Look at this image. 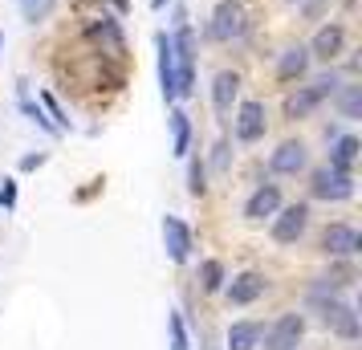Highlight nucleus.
<instances>
[{
	"label": "nucleus",
	"mask_w": 362,
	"mask_h": 350,
	"mask_svg": "<svg viewBox=\"0 0 362 350\" xmlns=\"http://www.w3.org/2000/svg\"><path fill=\"white\" fill-rule=\"evenodd\" d=\"M322 249L334 252V257H354L362 249V236L350 228V224H329L326 236H322Z\"/></svg>",
	"instance_id": "obj_6"
},
{
	"label": "nucleus",
	"mask_w": 362,
	"mask_h": 350,
	"mask_svg": "<svg viewBox=\"0 0 362 350\" xmlns=\"http://www.w3.org/2000/svg\"><path fill=\"white\" fill-rule=\"evenodd\" d=\"M354 159H358V139H354V134H342V139L334 143L329 167H334V171H346V175H350V167H354Z\"/></svg>",
	"instance_id": "obj_17"
},
{
	"label": "nucleus",
	"mask_w": 362,
	"mask_h": 350,
	"mask_svg": "<svg viewBox=\"0 0 362 350\" xmlns=\"http://www.w3.org/2000/svg\"><path fill=\"white\" fill-rule=\"evenodd\" d=\"M248 29L245 21V4L240 0H220L212 13V25H208V33L216 37V41H232V37H240Z\"/></svg>",
	"instance_id": "obj_2"
},
{
	"label": "nucleus",
	"mask_w": 362,
	"mask_h": 350,
	"mask_svg": "<svg viewBox=\"0 0 362 350\" xmlns=\"http://www.w3.org/2000/svg\"><path fill=\"white\" fill-rule=\"evenodd\" d=\"M342 45H346V29H342V25H326L322 33L313 37L310 53H313V57H322V62H334V57L342 53Z\"/></svg>",
	"instance_id": "obj_12"
},
{
	"label": "nucleus",
	"mask_w": 362,
	"mask_h": 350,
	"mask_svg": "<svg viewBox=\"0 0 362 350\" xmlns=\"http://www.w3.org/2000/svg\"><path fill=\"white\" fill-rule=\"evenodd\" d=\"M163 245H167V257L171 261H187L192 252V233L180 216H163Z\"/></svg>",
	"instance_id": "obj_7"
},
{
	"label": "nucleus",
	"mask_w": 362,
	"mask_h": 350,
	"mask_svg": "<svg viewBox=\"0 0 362 350\" xmlns=\"http://www.w3.org/2000/svg\"><path fill=\"white\" fill-rule=\"evenodd\" d=\"M13 200H17V192H13V184H8L4 192H0V204H4V208H13Z\"/></svg>",
	"instance_id": "obj_29"
},
{
	"label": "nucleus",
	"mask_w": 362,
	"mask_h": 350,
	"mask_svg": "<svg viewBox=\"0 0 362 350\" xmlns=\"http://www.w3.org/2000/svg\"><path fill=\"white\" fill-rule=\"evenodd\" d=\"M224 285V269L220 261H204V289H220Z\"/></svg>",
	"instance_id": "obj_21"
},
{
	"label": "nucleus",
	"mask_w": 362,
	"mask_h": 350,
	"mask_svg": "<svg viewBox=\"0 0 362 350\" xmlns=\"http://www.w3.org/2000/svg\"><path fill=\"white\" fill-rule=\"evenodd\" d=\"M313 196L317 200H350L354 196V180L346 175V171H334V167H322V171H313Z\"/></svg>",
	"instance_id": "obj_3"
},
{
	"label": "nucleus",
	"mask_w": 362,
	"mask_h": 350,
	"mask_svg": "<svg viewBox=\"0 0 362 350\" xmlns=\"http://www.w3.org/2000/svg\"><path fill=\"white\" fill-rule=\"evenodd\" d=\"M171 350H187V330H183L180 314L171 317Z\"/></svg>",
	"instance_id": "obj_23"
},
{
	"label": "nucleus",
	"mask_w": 362,
	"mask_h": 350,
	"mask_svg": "<svg viewBox=\"0 0 362 350\" xmlns=\"http://www.w3.org/2000/svg\"><path fill=\"white\" fill-rule=\"evenodd\" d=\"M171 134H175V155H187L192 147V122L183 110H171Z\"/></svg>",
	"instance_id": "obj_20"
},
{
	"label": "nucleus",
	"mask_w": 362,
	"mask_h": 350,
	"mask_svg": "<svg viewBox=\"0 0 362 350\" xmlns=\"http://www.w3.org/2000/svg\"><path fill=\"white\" fill-rule=\"evenodd\" d=\"M305 224H310V208L305 204H293V208H285L273 220V240L277 245H297V236L305 233Z\"/></svg>",
	"instance_id": "obj_5"
},
{
	"label": "nucleus",
	"mask_w": 362,
	"mask_h": 350,
	"mask_svg": "<svg viewBox=\"0 0 362 350\" xmlns=\"http://www.w3.org/2000/svg\"><path fill=\"white\" fill-rule=\"evenodd\" d=\"M358 106H362V94H358V86H350L342 94V110L346 115H358Z\"/></svg>",
	"instance_id": "obj_25"
},
{
	"label": "nucleus",
	"mask_w": 362,
	"mask_h": 350,
	"mask_svg": "<svg viewBox=\"0 0 362 350\" xmlns=\"http://www.w3.org/2000/svg\"><path fill=\"white\" fill-rule=\"evenodd\" d=\"M264 134V106L261 102H245L240 115H236V139L240 143H257Z\"/></svg>",
	"instance_id": "obj_9"
},
{
	"label": "nucleus",
	"mask_w": 362,
	"mask_h": 350,
	"mask_svg": "<svg viewBox=\"0 0 362 350\" xmlns=\"http://www.w3.org/2000/svg\"><path fill=\"white\" fill-rule=\"evenodd\" d=\"M322 322L334 326L342 338H358V317H354V310L346 301H322Z\"/></svg>",
	"instance_id": "obj_8"
},
{
	"label": "nucleus",
	"mask_w": 362,
	"mask_h": 350,
	"mask_svg": "<svg viewBox=\"0 0 362 350\" xmlns=\"http://www.w3.org/2000/svg\"><path fill=\"white\" fill-rule=\"evenodd\" d=\"M171 53H175V94L187 98L196 90V33L180 25V33L171 41Z\"/></svg>",
	"instance_id": "obj_1"
},
{
	"label": "nucleus",
	"mask_w": 362,
	"mask_h": 350,
	"mask_svg": "<svg viewBox=\"0 0 362 350\" xmlns=\"http://www.w3.org/2000/svg\"><path fill=\"white\" fill-rule=\"evenodd\" d=\"M236 94H240V78H236L232 69L216 74V82H212V102H216V110H220V115H228V110H232Z\"/></svg>",
	"instance_id": "obj_15"
},
{
	"label": "nucleus",
	"mask_w": 362,
	"mask_h": 350,
	"mask_svg": "<svg viewBox=\"0 0 362 350\" xmlns=\"http://www.w3.org/2000/svg\"><path fill=\"white\" fill-rule=\"evenodd\" d=\"M269 167L281 171V175H297V171L305 167V143H281V147L273 151Z\"/></svg>",
	"instance_id": "obj_13"
},
{
	"label": "nucleus",
	"mask_w": 362,
	"mask_h": 350,
	"mask_svg": "<svg viewBox=\"0 0 362 350\" xmlns=\"http://www.w3.org/2000/svg\"><path fill=\"white\" fill-rule=\"evenodd\" d=\"M301 334H305L301 314H281L277 322H273V330L261 334V338H264V350H297Z\"/></svg>",
	"instance_id": "obj_4"
},
{
	"label": "nucleus",
	"mask_w": 362,
	"mask_h": 350,
	"mask_svg": "<svg viewBox=\"0 0 362 350\" xmlns=\"http://www.w3.org/2000/svg\"><path fill=\"white\" fill-rule=\"evenodd\" d=\"M41 163H45V155H25V159H21L25 171H33V167H41Z\"/></svg>",
	"instance_id": "obj_27"
},
{
	"label": "nucleus",
	"mask_w": 362,
	"mask_h": 350,
	"mask_svg": "<svg viewBox=\"0 0 362 350\" xmlns=\"http://www.w3.org/2000/svg\"><path fill=\"white\" fill-rule=\"evenodd\" d=\"M155 45H159V86H163V98L175 102V53H171V37L159 33L155 37Z\"/></svg>",
	"instance_id": "obj_10"
},
{
	"label": "nucleus",
	"mask_w": 362,
	"mask_h": 350,
	"mask_svg": "<svg viewBox=\"0 0 362 350\" xmlns=\"http://www.w3.org/2000/svg\"><path fill=\"white\" fill-rule=\"evenodd\" d=\"M151 4H155V8H163V4H167V0H151Z\"/></svg>",
	"instance_id": "obj_30"
},
{
	"label": "nucleus",
	"mask_w": 362,
	"mask_h": 350,
	"mask_svg": "<svg viewBox=\"0 0 362 350\" xmlns=\"http://www.w3.org/2000/svg\"><path fill=\"white\" fill-rule=\"evenodd\" d=\"M21 8H25V17L29 21H41L53 8V0H21Z\"/></svg>",
	"instance_id": "obj_22"
},
{
	"label": "nucleus",
	"mask_w": 362,
	"mask_h": 350,
	"mask_svg": "<svg viewBox=\"0 0 362 350\" xmlns=\"http://www.w3.org/2000/svg\"><path fill=\"white\" fill-rule=\"evenodd\" d=\"M192 196H204V167L192 163Z\"/></svg>",
	"instance_id": "obj_26"
},
{
	"label": "nucleus",
	"mask_w": 362,
	"mask_h": 350,
	"mask_svg": "<svg viewBox=\"0 0 362 350\" xmlns=\"http://www.w3.org/2000/svg\"><path fill=\"white\" fill-rule=\"evenodd\" d=\"M305 66H310V49L293 45V49H285V57H281V78H301Z\"/></svg>",
	"instance_id": "obj_19"
},
{
	"label": "nucleus",
	"mask_w": 362,
	"mask_h": 350,
	"mask_svg": "<svg viewBox=\"0 0 362 350\" xmlns=\"http://www.w3.org/2000/svg\"><path fill=\"white\" fill-rule=\"evenodd\" d=\"M281 208V192L273 184H264V187H257L252 196H248V204H245V216L248 220H264V216H273Z\"/></svg>",
	"instance_id": "obj_11"
},
{
	"label": "nucleus",
	"mask_w": 362,
	"mask_h": 350,
	"mask_svg": "<svg viewBox=\"0 0 362 350\" xmlns=\"http://www.w3.org/2000/svg\"><path fill=\"white\" fill-rule=\"evenodd\" d=\"M216 167H220V171H224V167H228V147H224V143H220V147H216Z\"/></svg>",
	"instance_id": "obj_28"
},
{
	"label": "nucleus",
	"mask_w": 362,
	"mask_h": 350,
	"mask_svg": "<svg viewBox=\"0 0 362 350\" xmlns=\"http://www.w3.org/2000/svg\"><path fill=\"white\" fill-rule=\"evenodd\" d=\"M310 90L317 94V98H326V94H334V90H338V78H334V74H322V78H317Z\"/></svg>",
	"instance_id": "obj_24"
},
{
	"label": "nucleus",
	"mask_w": 362,
	"mask_h": 350,
	"mask_svg": "<svg viewBox=\"0 0 362 350\" xmlns=\"http://www.w3.org/2000/svg\"><path fill=\"white\" fill-rule=\"evenodd\" d=\"M317 102H322V98L313 94L310 86H305V90H297V94H289V98H285V115H289V118H305Z\"/></svg>",
	"instance_id": "obj_18"
},
{
	"label": "nucleus",
	"mask_w": 362,
	"mask_h": 350,
	"mask_svg": "<svg viewBox=\"0 0 362 350\" xmlns=\"http://www.w3.org/2000/svg\"><path fill=\"white\" fill-rule=\"evenodd\" d=\"M261 293H264V277L261 273H240V277L228 285V301L232 305H252Z\"/></svg>",
	"instance_id": "obj_14"
},
{
	"label": "nucleus",
	"mask_w": 362,
	"mask_h": 350,
	"mask_svg": "<svg viewBox=\"0 0 362 350\" xmlns=\"http://www.w3.org/2000/svg\"><path fill=\"white\" fill-rule=\"evenodd\" d=\"M261 334H264L261 322H236L228 330V350H257L261 346Z\"/></svg>",
	"instance_id": "obj_16"
}]
</instances>
